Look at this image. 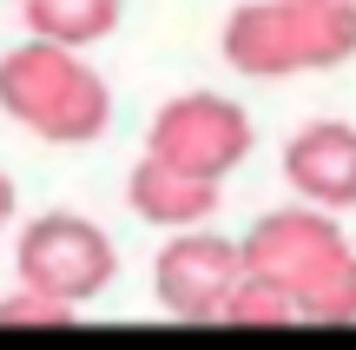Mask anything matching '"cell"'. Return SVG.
I'll use <instances>...</instances> for the list:
<instances>
[{"mask_svg":"<svg viewBox=\"0 0 356 350\" xmlns=\"http://www.w3.org/2000/svg\"><path fill=\"white\" fill-rule=\"evenodd\" d=\"M218 192H225V185L172 172V166H159V159H139L132 179H126L132 212H139L145 225H159V232H204V218L218 212Z\"/></svg>","mask_w":356,"mask_h":350,"instance_id":"ba28073f","label":"cell"},{"mask_svg":"<svg viewBox=\"0 0 356 350\" xmlns=\"http://www.w3.org/2000/svg\"><path fill=\"white\" fill-rule=\"evenodd\" d=\"M350 7H356V0H350Z\"/></svg>","mask_w":356,"mask_h":350,"instance_id":"4fadbf2b","label":"cell"},{"mask_svg":"<svg viewBox=\"0 0 356 350\" xmlns=\"http://www.w3.org/2000/svg\"><path fill=\"white\" fill-rule=\"evenodd\" d=\"M238 251H244V271L284 285V291H291V304H304L337 264L356 258V245L343 238V225H337L330 212H310V205L264 212V218L238 238Z\"/></svg>","mask_w":356,"mask_h":350,"instance_id":"5b68a950","label":"cell"},{"mask_svg":"<svg viewBox=\"0 0 356 350\" xmlns=\"http://www.w3.org/2000/svg\"><path fill=\"white\" fill-rule=\"evenodd\" d=\"M225 60L244 79H297L356 60L350 0H244L225 20Z\"/></svg>","mask_w":356,"mask_h":350,"instance_id":"7a4b0ae2","label":"cell"},{"mask_svg":"<svg viewBox=\"0 0 356 350\" xmlns=\"http://www.w3.org/2000/svg\"><path fill=\"white\" fill-rule=\"evenodd\" d=\"M244 278V251L238 238L218 232H172L152 258V298L159 311L178 317V324H218L225 317V298Z\"/></svg>","mask_w":356,"mask_h":350,"instance_id":"8992f818","label":"cell"},{"mask_svg":"<svg viewBox=\"0 0 356 350\" xmlns=\"http://www.w3.org/2000/svg\"><path fill=\"white\" fill-rule=\"evenodd\" d=\"M0 324L7 331H60V324H73V311L40 298V291H26V285H13L7 298H0Z\"/></svg>","mask_w":356,"mask_h":350,"instance_id":"8fae6325","label":"cell"},{"mask_svg":"<svg viewBox=\"0 0 356 350\" xmlns=\"http://www.w3.org/2000/svg\"><path fill=\"white\" fill-rule=\"evenodd\" d=\"M284 179L297 205L310 212H350L356 205V126L350 119H310L284 139Z\"/></svg>","mask_w":356,"mask_h":350,"instance_id":"52a82bcc","label":"cell"},{"mask_svg":"<svg viewBox=\"0 0 356 350\" xmlns=\"http://www.w3.org/2000/svg\"><path fill=\"white\" fill-rule=\"evenodd\" d=\"M13 212H20V185H13L7 172H0V232L13 225Z\"/></svg>","mask_w":356,"mask_h":350,"instance_id":"7c38bea8","label":"cell"},{"mask_svg":"<svg viewBox=\"0 0 356 350\" xmlns=\"http://www.w3.org/2000/svg\"><path fill=\"white\" fill-rule=\"evenodd\" d=\"M20 20H26V40L86 53V47H99L106 33H119L126 0H20Z\"/></svg>","mask_w":356,"mask_h":350,"instance_id":"9c48e42d","label":"cell"},{"mask_svg":"<svg viewBox=\"0 0 356 350\" xmlns=\"http://www.w3.org/2000/svg\"><path fill=\"white\" fill-rule=\"evenodd\" d=\"M218 324H238V331H284V324H304V317H297V304H291V291H284V285L244 271L238 291L225 298V317H218Z\"/></svg>","mask_w":356,"mask_h":350,"instance_id":"30bf717a","label":"cell"},{"mask_svg":"<svg viewBox=\"0 0 356 350\" xmlns=\"http://www.w3.org/2000/svg\"><path fill=\"white\" fill-rule=\"evenodd\" d=\"M0 113L47 145H92L113 126V86L86 53L20 40L0 53Z\"/></svg>","mask_w":356,"mask_h":350,"instance_id":"6da1fadb","label":"cell"},{"mask_svg":"<svg viewBox=\"0 0 356 350\" xmlns=\"http://www.w3.org/2000/svg\"><path fill=\"white\" fill-rule=\"evenodd\" d=\"M251 145H257L251 113L231 93H204V86L165 100L152 113V126H145V159H159L172 172H191V179H211V185H225L251 159Z\"/></svg>","mask_w":356,"mask_h":350,"instance_id":"3957f363","label":"cell"},{"mask_svg":"<svg viewBox=\"0 0 356 350\" xmlns=\"http://www.w3.org/2000/svg\"><path fill=\"white\" fill-rule=\"evenodd\" d=\"M13 271H20L13 285H26V291H40V298L66 304V311H79V304H92L119 278V251H113V238H106V225L79 218V212H40L20 232Z\"/></svg>","mask_w":356,"mask_h":350,"instance_id":"277c9868","label":"cell"}]
</instances>
